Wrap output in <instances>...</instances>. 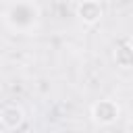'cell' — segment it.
Masks as SVG:
<instances>
[{
    "instance_id": "6da1fadb",
    "label": "cell",
    "mask_w": 133,
    "mask_h": 133,
    "mask_svg": "<svg viewBox=\"0 0 133 133\" xmlns=\"http://www.w3.org/2000/svg\"><path fill=\"white\" fill-rule=\"evenodd\" d=\"M12 17H19V21L12 25V29L17 31H29L37 17H39V8L31 2H17V4H8L4 8V19H12Z\"/></svg>"
},
{
    "instance_id": "7a4b0ae2",
    "label": "cell",
    "mask_w": 133,
    "mask_h": 133,
    "mask_svg": "<svg viewBox=\"0 0 133 133\" xmlns=\"http://www.w3.org/2000/svg\"><path fill=\"white\" fill-rule=\"evenodd\" d=\"M118 104L114 100H100L91 106V116L98 125H112L116 118H118Z\"/></svg>"
},
{
    "instance_id": "3957f363",
    "label": "cell",
    "mask_w": 133,
    "mask_h": 133,
    "mask_svg": "<svg viewBox=\"0 0 133 133\" xmlns=\"http://www.w3.org/2000/svg\"><path fill=\"white\" fill-rule=\"evenodd\" d=\"M0 121H2L4 129L17 131V129L25 123V112H23V108L17 106V104H4V106H2V112H0Z\"/></svg>"
},
{
    "instance_id": "277c9868",
    "label": "cell",
    "mask_w": 133,
    "mask_h": 133,
    "mask_svg": "<svg viewBox=\"0 0 133 133\" xmlns=\"http://www.w3.org/2000/svg\"><path fill=\"white\" fill-rule=\"evenodd\" d=\"M77 17L87 23V25H94L102 19V6L100 2H81L77 4Z\"/></svg>"
},
{
    "instance_id": "5b68a950",
    "label": "cell",
    "mask_w": 133,
    "mask_h": 133,
    "mask_svg": "<svg viewBox=\"0 0 133 133\" xmlns=\"http://www.w3.org/2000/svg\"><path fill=\"white\" fill-rule=\"evenodd\" d=\"M114 60H116V64L123 66V69L133 66V48H131L129 42H123V44L114 50Z\"/></svg>"
},
{
    "instance_id": "8992f818",
    "label": "cell",
    "mask_w": 133,
    "mask_h": 133,
    "mask_svg": "<svg viewBox=\"0 0 133 133\" xmlns=\"http://www.w3.org/2000/svg\"><path fill=\"white\" fill-rule=\"evenodd\" d=\"M129 44H131V48H133V37H131V39H129Z\"/></svg>"
}]
</instances>
